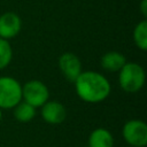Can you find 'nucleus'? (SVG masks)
I'll return each instance as SVG.
<instances>
[{
	"label": "nucleus",
	"instance_id": "obj_11",
	"mask_svg": "<svg viewBox=\"0 0 147 147\" xmlns=\"http://www.w3.org/2000/svg\"><path fill=\"white\" fill-rule=\"evenodd\" d=\"M36 109L33 106L29 105L28 102L25 101H21L18 102L14 108V117L16 121L21 122V123H29L31 122L34 116H36Z\"/></svg>",
	"mask_w": 147,
	"mask_h": 147
},
{
	"label": "nucleus",
	"instance_id": "obj_10",
	"mask_svg": "<svg viewBox=\"0 0 147 147\" xmlns=\"http://www.w3.org/2000/svg\"><path fill=\"white\" fill-rule=\"evenodd\" d=\"M87 147H114V137L109 130L96 127L88 136Z\"/></svg>",
	"mask_w": 147,
	"mask_h": 147
},
{
	"label": "nucleus",
	"instance_id": "obj_6",
	"mask_svg": "<svg viewBox=\"0 0 147 147\" xmlns=\"http://www.w3.org/2000/svg\"><path fill=\"white\" fill-rule=\"evenodd\" d=\"M57 63L63 77L72 84L83 71L80 59L72 52H64L63 54H61Z\"/></svg>",
	"mask_w": 147,
	"mask_h": 147
},
{
	"label": "nucleus",
	"instance_id": "obj_9",
	"mask_svg": "<svg viewBox=\"0 0 147 147\" xmlns=\"http://www.w3.org/2000/svg\"><path fill=\"white\" fill-rule=\"evenodd\" d=\"M126 63L125 56L117 51H109L101 56V68L109 72H118L121 68Z\"/></svg>",
	"mask_w": 147,
	"mask_h": 147
},
{
	"label": "nucleus",
	"instance_id": "obj_15",
	"mask_svg": "<svg viewBox=\"0 0 147 147\" xmlns=\"http://www.w3.org/2000/svg\"><path fill=\"white\" fill-rule=\"evenodd\" d=\"M2 119V109H0V122Z\"/></svg>",
	"mask_w": 147,
	"mask_h": 147
},
{
	"label": "nucleus",
	"instance_id": "obj_1",
	"mask_svg": "<svg viewBox=\"0 0 147 147\" xmlns=\"http://www.w3.org/2000/svg\"><path fill=\"white\" fill-rule=\"evenodd\" d=\"M74 85L78 98L87 103L102 102L111 92L109 80L102 74L93 70L82 71Z\"/></svg>",
	"mask_w": 147,
	"mask_h": 147
},
{
	"label": "nucleus",
	"instance_id": "obj_13",
	"mask_svg": "<svg viewBox=\"0 0 147 147\" xmlns=\"http://www.w3.org/2000/svg\"><path fill=\"white\" fill-rule=\"evenodd\" d=\"M13 59V49L9 40L0 38V70H3L9 65Z\"/></svg>",
	"mask_w": 147,
	"mask_h": 147
},
{
	"label": "nucleus",
	"instance_id": "obj_8",
	"mask_svg": "<svg viewBox=\"0 0 147 147\" xmlns=\"http://www.w3.org/2000/svg\"><path fill=\"white\" fill-rule=\"evenodd\" d=\"M22 29V20L14 11H6L0 15V38L10 40L15 38Z\"/></svg>",
	"mask_w": 147,
	"mask_h": 147
},
{
	"label": "nucleus",
	"instance_id": "obj_14",
	"mask_svg": "<svg viewBox=\"0 0 147 147\" xmlns=\"http://www.w3.org/2000/svg\"><path fill=\"white\" fill-rule=\"evenodd\" d=\"M139 9L141 15L144 16V18L147 17V0H141L139 3Z\"/></svg>",
	"mask_w": 147,
	"mask_h": 147
},
{
	"label": "nucleus",
	"instance_id": "obj_2",
	"mask_svg": "<svg viewBox=\"0 0 147 147\" xmlns=\"http://www.w3.org/2000/svg\"><path fill=\"white\" fill-rule=\"evenodd\" d=\"M146 80L145 69L137 62H127L118 71V84L126 93L139 92Z\"/></svg>",
	"mask_w": 147,
	"mask_h": 147
},
{
	"label": "nucleus",
	"instance_id": "obj_7",
	"mask_svg": "<svg viewBox=\"0 0 147 147\" xmlns=\"http://www.w3.org/2000/svg\"><path fill=\"white\" fill-rule=\"evenodd\" d=\"M41 118L52 125H57L64 122L67 117V109L63 103L56 100H48L41 107Z\"/></svg>",
	"mask_w": 147,
	"mask_h": 147
},
{
	"label": "nucleus",
	"instance_id": "obj_12",
	"mask_svg": "<svg viewBox=\"0 0 147 147\" xmlns=\"http://www.w3.org/2000/svg\"><path fill=\"white\" fill-rule=\"evenodd\" d=\"M134 45L142 52L147 51V21L144 18L133 29L132 33Z\"/></svg>",
	"mask_w": 147,
	"mask_h": 147
},
{
	"label": "nucleus",
	"instance_id": "obj_3",
	"mask_svg": "<svg viewBox=\"0 0 147 147\" xmlns=\"http://www.w3.org/2000/svg\"><path fill=\"white\" fill-rule=\"evenodd\" d=\"M22 101V85L14 77H0V109H13Z\"/></svg>",
	"mask_w": 147,
	"mask_h": 147
},
{
	"label": "nucleus",
	"instance_id": "obj_16",
	"mask_svg": "<svg viewBox=\"0 0 147 147\" xmlns=\"http://www.w3.org/2000/svg\"><path fill=\"white\" fill-rule=\"evenodd\" d=\"M127 147H130V146H127Z\"/></svg>",
	"mask_w": 147,
	"mask_h": 147
},
{
	"label": "nucleus",
	"instance_id": "obj_5",
	"mask_svg": "<svg viewBox=\"0 0 147 147\" xmlns=\"http://www.w3.org/2000/svg\"><path fill=\"white\" fill-rule=\"evenodd\" d=\"M122 136L130 147H145L147 145V124L141 119H130L124 123Z\"/></svg>",
	"mask_w": 147,
	"mask_h": 147
},
{
	"label": "nucleus",
	"instance_id": "obj_4",
	"mask_svg": "<svg viewBox=\"0 0 147 147\" xmlns=\"http://www.w3.org/2000/svg\"><path fill=\"white\" fill-rule=\"evenodd\" d=\"M22 100L34 108H40L49 100L48 87L41 80L31 79L22 85Z\"/></svg>",
	"mask_w": 147,
	"mask_h": 147
}]
</instances>
